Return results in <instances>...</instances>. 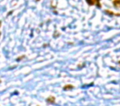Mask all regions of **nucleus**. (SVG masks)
Returning a JSON list of instances; mask_svg holds the SVG:
<instances>
[{"mask_svg": "<svg viewBox=\"0 0 120 106\" xmlns=\"http://www.w3.org/2000/svg\"><path fill=\"white\" fill-rule=\"evenodd\" d=\"M72 88H73L72 85H66L65 87H64V89H65V90H68V89H72Z\"/></svg>", "mask_w": 120, "mask_h": 106, "instance_id": "nucleus-1", "label": "nucleus"}, {"mask_svg": "<svg viewBox=\"0 0 120 106\" xmlns=\"http://www.w3.org/2000/svg\"><path fill=\"white\" fill-rule=\"evenodd\" d=\"M54 101H55V100H54V98H53V97H49V98L48 99V102L53 103Z\"/></svg>", "mask_w": 120, "mask_h": 106, "instance_id": "nucleus-2", "label": "nucleus"}, {"mask_svg": "<svg viewBox=\"0 0 120 106\" xmlns=\"http://www.w3.org/2000/svg\"><path fill=\"white\" fill-rule=\"evenodd\" d=\"M0 82H1V81H0Z\"/></svg>", "mask_w": 120, "mask_h": 106, "instance_id": "nucleus-3", "label": "nucleus"}]
</instances>
